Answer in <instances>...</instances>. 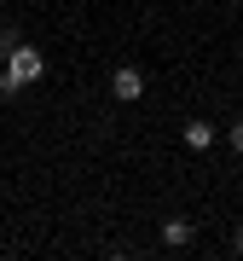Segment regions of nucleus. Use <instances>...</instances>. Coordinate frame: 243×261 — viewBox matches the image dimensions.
Returning <instances> with one entry per match:
<instances>
[{
    "label": "nucleus",
    "mask_w": 243,
    "mask_h": 261,
    "mask_svg": "<svg viewBox=\"0 0 243 261\" xmlns=\"http://www.w3.org/2000/svg\"><path fill=\"white\" fill-rule=\"evenodd\" d=\"M47 75V58H41V47H29V41H12L6 64H0V93H23L29 82H41Z\"/></svg>",
    "instance_id": "f257e3e1"
},
{
    "label": "nucleus",
    "mask_w": 243,
    "mask_h": 261,
    "mask_svg": "<svg viewBox=\"0 0 243 261\" xmlns=\"http://www.w3.org/2000/svg\"><path fill=\"white\" fill-rule=\"evenodd\" d=\"M110 93H116L122 105H133V99H139V93H145V75H139V70H133V64H122V70L110 75Z\"/></svg>",
    "instance_id": "f03ea898"
},
{
    "label": "nucleus",
    "mask_w": 243,
    "mask_h": 261,
    "mask_svg": "<svg viewBox=\"0 0 243 261\" xmlns=\"http://www.w3.org/2000/svg\"><path fill=\"white\" fill-rule=\"evenodd\" d=\"M179 140H186L191 151H208V145H215V122H203V116H191L186 128H179Z\"/></svg>",
    "instance_id": "7ed1b4c3"
},
{
    "label": "nucleus",
    "mask_w": 243,
    "mask_h": 261,
    "mask_svg": "<svg viewBox=\"0 0 243 261\" xmlns=\"http://www.w3.org/2000/svg\"><path fill=\"white\" fill-rule=\"evenodd\" d=\"M191 238H197L191 221H179V215H174V221H162V244H168V250H186Z\"/></svg>",
    "instance_id": "20e7f679"
},
{
    "label": "nucleus",
    "mask_w": 243,
    "mask_h": 261,
    "mask_svg": "<svg viewBox=\"0 0 243 261\" xmlns=\"http://www.w3.org/2000/svg\"><path fill=\"white\" fill-rule=\"evenodd\" d=\"M226 145H232L237 157H243V116H237V122H226Z\"/></svg>",
    "instance_id": "39448f33"
},
{
    "label": "nucleus",
    "mask_w": 243,
    "mask_h": 261,
    "mask_svg": "<svg viewBox=\"0 0 243 261\" xmlns=\"http://www.w3.org/2000/svg\"><path fill=\"white\" fill-rule=\"evenodd\" d=\"M12 41H18V35H12V29H0V64H6V53H12Z\"/></svg>",
    "instance_id": "423d86ee"
},
{
    "label": "nucleus",
    "mask_w": 243,
    "mask_h": 261,
    "mask_svg": "<svg viewBox=\"0 0 243 261\" xmlns=\"http://www.w3.org/2000/svg\"><path fill=\"white\" fill-rule=\"evenodd\" d=\"M232 244H237V255H243V221H237V232H232Z\"/></svg>",
    "instance_id": "0eeeda50"
}]
</instances>
